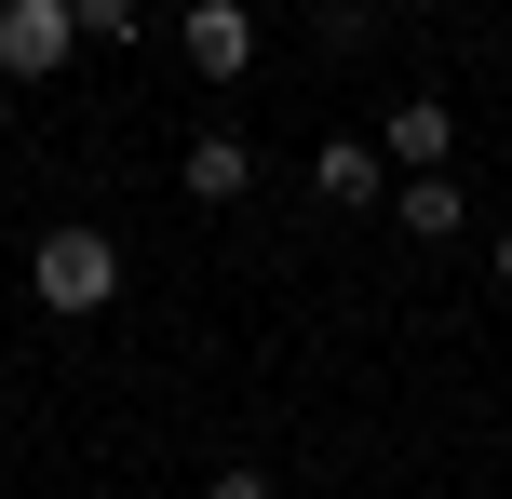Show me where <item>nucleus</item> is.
I'll return each instance as SVG.
<instances>
[{
    "label": "nucleus",
    "instance_id": "nucleus-1",
    "mask_svg": "<svg viewBox=\"0 0 512 499\" xmlns=\"http://www.w3.org/2000/svg\"><path fill=\"white\" fill-rule=\"evenodd\" d=\"M27 297H41L54 324H95L108 297H122V243L81 230V216H68V230H41V243H27Z\"/></svg>",
    "mask_w": 512,
    "mask_h": 499
},
{
    "label": "nucleus",
    "instance_id": "nucleus-6",
    "mask_svg": "<svg viewBox=\"0 0 512 499\" xmlns=\"http://www.w3.org/2000/svg\"><path fill=\"white\" fill-rule=\"evenodd\" d=\"M176 41H189V68H203V81H243V68H256V14H243V0H189Z\"/></svg>",
    "mask_w": 512,
    "mask_h": 499
},
{
    "label": "nucleus",
    "instance_id": "nucleus-2",
    "mask_svg": "<svg viewBox=\"0 0 512 499\" xmlns=\"http://www.w3.org/2000/svg\"><path fill=\"white\" fill-rule=\"evenodd\" d=\"M81 54V14L68 0H0V81H54Z\"/></svg>",
    "mask_w": 512,
    "mask_h": 499
},
{
    "label": "nucleus",
    "instance_id": "nucleus-8",
    "mask_svg": "<svg viewBox=\"0 0 512 499\" xmlns=\"http://www.w3.org/2000/svg\"><path fill=\"white\" fill-rule=\"evenodd\" d=\"M81 14V41H135V0H68Z\"/></svg>",
    "mask_w": 512,
    "mask_h": 499
},
{
    "label": "nucleus",
    "instance_id": "nucleus-9",
    "mask_svg": "<svg viewBox=\"0 0 512 499\" xmlns=\"http://www.w3.org/2000/svg\"><path fill=\"white\" fill-rule=\"evenodd\" d=\"M203 499H270V473H243V459H230V473H203Z\"/></svg>",
    "mask_w": 512,
    "mask_h": 499
},
{
    "label": "nucleus",
    "instance_id": "nucleus-10",
    "mask_svg": "<svg viewBox=\"0 0 512 499\" xmlns=\"http://www.w3.org/2000/svg\"><path fill=\"white\" fill-rule=\"evenodd\" d=\"M486 270H499V297H512V230H499V257H486Z\"/></svg>",
    "mask_w": 512,
    "mask_h": 499
},
{
    "label": "nucleus",
    "instance_id": "nucleus-5",
    "mask_svg": "<svg viewBox=\"0 0 512 499\" xmlns=\"http://www.w3.org/2000/svg\"><path fill=\"white\" fill-rule=\"evenodd\" d=\"M310 189H324L337 216H364V203H391V162H378V135H324V149H310Z\"/></svg>",
    "mask_w": 512,
    "mask_h": 499
},
{
    "label": "nucleus",
    "instance_id": "nucleus-4",
    "mask_svg": "<svg viewBox=\"0 0 512 499\" xmlns=\"http://www.w3.org/2000/svg\"><path fill=\"white\" fill-rule=\"evenodd\" d=\"M445 149H459V108H445V95H391L378 162H405V176H445Z\"/></svg>",
    "mask_w": 512,
    "mask_h": 499
},
{
    "label": "nucleus",
    "instance_id": "nucleus-11",
    "mask_svg": "<svg viewBox=\"0 0 512 499\" xmlns=\"http://www.w3.org/2000/svg\"><path fill=\"white\" fill-rule=\"evenodd\" d=\"M0 135H14V81H0Z\"/></svg>",
    "mask_w": 512,
    "mask_h": 499
},
{
    "label": "nucleus",
    "instance_id": "nucleus-3",
    "mask_svg": "<svg viewBox=\"0 0 512 499\" xmlns=\"http://www.w3.org/2000/svg\"><path fill=\"white\" fill-rule=\"evenodd\" d=\"M176 189H189V203H243V189H256V135H230V122H203V135H189V149H176Z\"/></svg>",
    "mask_w": 512,
    "mask_h": 499
},
{
    "label": "nucleus",
    "instance_id": "nucleus-7",
    "mask_svg": "<svg viewBox=\"0 0 512 499\" xmlns=\"http://www.w3.org/2000/svg\"><path fill=\"white\" fill-rule=\"evenodd\" d=\"M391 216H405V243H459V230H472L459 176H391Z\"/></svg>",
    "mask_w": 512,
    "mask_h": 499
}]
</instances>
